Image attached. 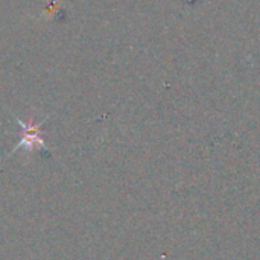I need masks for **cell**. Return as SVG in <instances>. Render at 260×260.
<instances>
[{"label": "cell", "mask_w": 260, "mask_h": 260, "mask_svg": "<svg viewBox=\"0 0 260 260\" xmlns=\"http://www.w3.org/2000/svg\"><path fill=\"white\" fill-rule=\"evenodd\" d=\"M23 145H30V148H34V145H43V140L38 137L37 129H35L34 125L29 128V133L23 136V140H21V143H20L18 148H23Z\"/></svg>", "instance_id": "cell-1"}]
</instances>
